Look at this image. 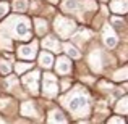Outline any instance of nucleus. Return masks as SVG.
Here are the masks:
<instances>
[{"label":"nucleus","instance_id":"1","mask_svg":"<svg viewBox=\"0 0 128 124\" xmlns=\"http://www.w3.org/2000/svg\"><path fill=\"white\" fill-rule=\"evenodd\" d=\"M16 34L21 36V37H26L29 34V28L26 24V21H20V26L16 24Z\"/></svg>","mask_w":128,"mask_h":124},{"label":"nucleus","instance_id":"2","mask_svg":"<svg viewBox=\"0 0 128 124\" xmlns=\"http://www.w3.org/2000/svg\"><path fill=\"white\" fill-rule=\"evenodd\" d=\"M84 103H86V100L83 98V97H76V98L72 100V103H68V106H70V110L75 111V110L80 108V106H84Z\"/></svg>","mask_w":128,"mask_h":124},{"label":"nucleus","instance_id":"3","mask_svg":"<svg viewBox=\"0 0 128 124\" xmlns=\"http://www.w3.org/2000/svg\"><path fill=\"white\" fill-rule=\"evenodd\" d=\"M20 55L23 58H32L34 56V47H23V48H20Z\"/></svg>","mask_w":128,"mask_h":124},{"label":"nucleus","instance_id":"4","mask_svg":"<svg viewBox=\"0 0 128 124\" xmlns=\"http://www.w3.org/2000/svg\"><path fill=\"white\" fill-rule=\"evenodd\" d=\"M41 63H42V66H46V68H50V66H52V55L47 53V52H44L41 55Z\"/></svg>","mask_w":128,"mask_h":124},{"label":"nucleus","instance_id":"5","mask_svg":"<svg viewBox=\"0 0 128 124\" xmlns=\"http://www.w3.org/2000/svg\"><path fill=\"white\" fill-rule=\"evenodd\" d=\"M58 63H60V65L57 66V69H58V73H66V71L70 69L68 60H65V58H60V60H58Z\"/></svg>","mask_w":128,"mask_h":124},{"label":"nucleus","instance_id":"6","mask_svg":"<svg viewBox=\"0 0 128 124\" xmlns=\"http://www.w3.org/2000/svg\"><path fill=\"white\" fill-rule=\"evenodd\" d=\"M15 10L16 11H23V10H26V0H20V2L15 3Z\"/></svg>","mask_w":128,"mask_h":124},{"label":"nucleus","instance_id":"7","mask_svg":"<svg viewBox=\"0 0 128 124\" xmlns=\"http://www.w3.org/2000/svg\"><path fill=\"white\" fill-rule=\"evenodd\" d=\"M65 48H66V52H68V55H72V56H73V58H78V56H80V53H78V52H76V50H75V48H73V47H72V45H66V47H65Z\"/></svg>","mask_w":128,"mask_h":124},{"label":"nucleus","instance_id":"8","mask_svg":"<svg viewBox=\"0 0 128 124\" xmlns=\"http://www.w3.org/2000/svg\"><path fill=\"white\" fill-rule=\"evenodd\" d=\"M78 6H80V2H76V0H68L66 2V8H70V10L78 8Z\"/></svg>","mask_w":128,"mask_h":124},{"label":"nucleus","instance_id":"9","mask_svg":"<svg viewBox=\"0 0 128 124\" xmlns=\"http://www.w3.org/2000/svg\"><path fill=\"white\" fill-rule=\"evenodd\" d=\"M52 115L54 116H57V118H52V119H50V121H55V119H57V121H60V123H65V118H62V113H60V111H54L52 113Z\"/></svg>","mask_w":128,"mask_h":124},{"label":"nucleus","instance_id":"10","mask_svg":"<svg viewBox=\"0 0 128 124\" xmlns=\"http://www.w3.org/2000/svg\"><path fill=\"white\" fill-rule=\"evenodd\" d=\"M106 43L109 47H115V43H117V39L114 37V36H110V37H106Z\"/></svg>","mask_w":128,"mask_h":124},{"label":"nucleus","instance_id":"11","mask_svg":"<svg viewBox=\"0 0 128 124\" xmlns=\"http://www.w3.org/2000/svg\"><path fill=\"white\" fill-rule=\"evenodd\" d=\"M6 8H8L6 3H0V16H2L3 13H6Z\"/></svg>","mask_w":128,"mask_h":124},{"label":"nucleus","instance_id":"12","mask_svg":"<svg viewBox=\"0 0 128 124\" xmlns=\"http://www.w3.org/2000/svg\"><path fill=\"white\" fill-rule=\"evenodd\" d=\"M104 2H106V0H104Z\"/></svg>","mask_w":128,"mask_h":124}]
</instances>
